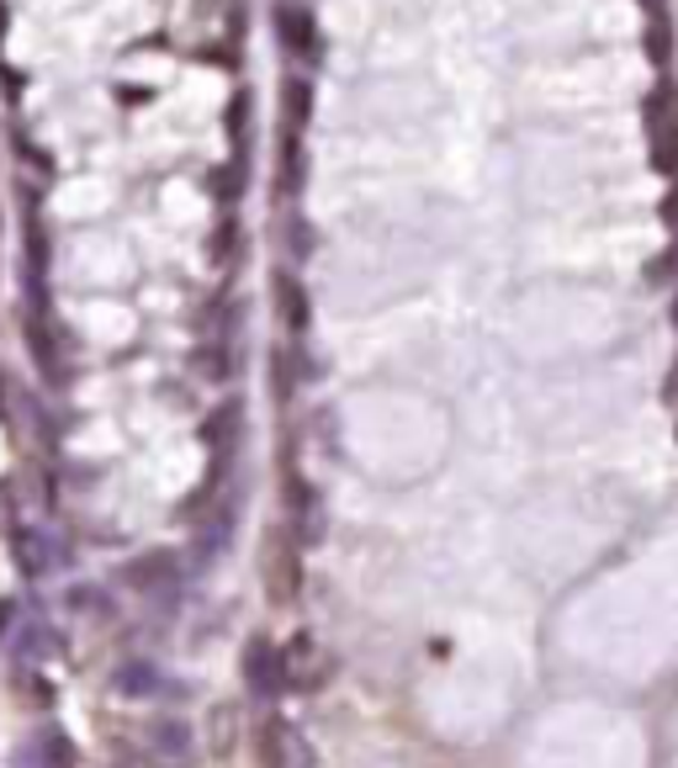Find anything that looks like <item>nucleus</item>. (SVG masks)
<instances>
[{"instance_id": "obj_1", "label": "nucleus", "mask_w": 678, "mask_h": 768, "mask_svg": "<svg viewBox=\"0 0 678 768\" xmlns=\"http://www.w3.org/2000/svg\"><path fill=\"white\" fill-rule=\"evenodd\" d=\"M260 578H266L270 604H297V593H302V541H297V531H270L266 535Z\"/></svg>"}, {"instance_id": "obj_2", "label": "nucleus", "mask_w": 678, "mask_h": 768, "mask_svg": "<svg viewBox=\"0 0 678 768\" xmlns=\"http://www.w3.org/2000/svg\"><path fill=\"white\" fill-rule=\"evenodd\" d=\"M329 674H334V652H329L313 631H297L292 642H287V652H281V683L313 694V689L329 683Z\"/></svg>"}, {"instance_id": "obj_3", "label": "nucleus", "mask_w": 678, "mask_h": 768, "mask_svg": "<svg viewBox=\"0 0 678 768\" xmlns=\"http://www.w3.org/2000/svg\"><path fill=\"white\" fill-rule=\"evenodd\" d=\"M642 118H647V159H652V170L678 176V107H674V90H668V86L652 90L647 107H642Z\"/></svg>"}, {"instance_id": "obj_4", "label": "nucleus", "mask_w": 678, "mask_h": 768, "mask_svg": "<svg viewBox=\"0 0 678 768\" xmlns=\"http://www.w3.org/2000/svg\"><path fill=\"white\" fill-rule=\"evenodd\" d=\"M276 32H281V48L292 54L297 64H313L324 59V32H319V22H313V11L308 5H292V0H281L276 5Z\"/></svg>"}, {"instance_id": "obj_5", "label": "nucleus", "mask_w": 678, "mask_h": 768, "mask_svg": "<svg viewBox=\"0 0 678 768\" xmlns=\"http://www.w3.org/2000/svg\"><path fill=\"white\" fill-rule=\"evenodd\" d=\"M238 668H244V683H249V694H255V700H276V694L287 689V683H281V652H276V642L260 636V631L244 642Z\"/></svg>"}, {"instance_id": "obj_6", "label": "nucleus", "mask_w": 678, "mask_h": 768, "mask_svg": "<svg viewBox=\"0 0 678 768\" xmlns=\"http://www.w3.org/2000/svg\"><path fill=\"white\" fill-rule=\"evenodd\" d=\"M27 350H32V360L43 366V377H48L54 387L69 382V366H64V329L48 319V308H43V313L32 308V313H27Z\"/></svg>"}, {"instance_id": "obj_7", "label": "nucleus", "mask_w": 678, "mask_h": 768, "mask_svg": "<svg viewBox=\"0 0 678 768\" xmlns=\"http://www.w3.org/2000/svg\"><path fill=\"white\" fill-rule=\"evenodd\" d=\"M238 435H244V403L238 398H229L223 409H212V419L202 424V445L212 450V477H223L229 472V461H234V450H238Z\"/></svg>"}, {"instance_id": "obj_8", "label": "nucleus", "mask_w": 678, "mask_h": 768, "mask_svg": "<svg viewBox=\"0 0 678 768\" xmlns=\"http://www.w3.org/2000/svg\"><path fill=\"white\" fill-rule=\"evenodd\" d=\"M249 747H255V764L276 768V764H292V742H287V721L276 710H260L255 726H249Z\"/></svg>"}, {"instance_id": "obj_9", "label": "nucleus", "mask_w": 678, "mask_h": 768, "mask_svg": "<svg viewBox=\"0 0 678 768\" xmlns=\"http://www.w3.org/2000/svg\"><path fill=\"white\" fill-rule=\"evenodd\" d=\"M122 589L133 593H154V589H170V578H176V561L170 552H138L133 561H122Z\"/></svg>"}, {"instance_id": "obj_10", "label": "nucleus", "mask_w": 678, "mask_h": 768, "mask_svg": "<svg viewBox=\"0 0 678 768\" xmlns=\"http://www.w3.org/2000/svg\"><path fill=\"white\" fill-rule=\"evenodd\" d=\"M270 292H276V313H281L287 334H297V340H302V334H308V319H313L302 281H297L292 270H276V276H270Z\"/></svg>"}, {"instance_id": "obj_11", "label": "nucleus", "mask_w": 678, "mask_h": 768, "mask_svg": "<svg viewBox=\"0 0 678 768\" xmlns=\"http://www.w3.org/2000/svg\"><path fill=\"white\" fill-rule=\"evenodd\" d=\"M308 118H313V80L292 75V80L281 86V127H287V133H302Z\"/></svg>"}, {"instance_id": "obj_12", "label": "nucleus", "mask_w": 678, "mask_h": 768, "mask_svg": "<svg viewBox=\"0 0 678 768\" xmlns=\"http://www.w3.org/2000/svg\"><path fill=\"white\" fill-rule=\"evenodd\" d=\"M234 742H238V715L229 705H218L207 715V753H212V764H229Z\"/></svg>"}, {"instance_id": "obj_13", "label": "nucleus", "mask_w": 678, "mask_h": 768, "mask_svg": "<svg viewBox=\"0 0 678 768\" xmlns=\"http://www.w3.org/2000/svg\"><path fill=\"white\" fill-rule=\"evenodd\" d=\"M43 546H48L43 535L16 531V567H22L27 578H43V572H48V552H43Z\"/></svg>"}, {"instance_id": "obj_14", "label": "nucleus", "mask_w": 678, "mask_h": 768, "mask_svg": "<svg viewBox=\"0 0 678 768\" xmlns=\"http://www.w3.org/2000/svg\"><path fill=\"white\" fill-rule=\"evenodd\" d=\"M159 689V674L148 668V663H127L118 674V694H133V700H144V694H154Z\"/></svg>"}, {"instance_id": "obj_15", "label": "nucleus", "mask_w": 678, "mask_h": 768, "mask_svg": "<svg viewBox=\"0 0 678 768\" xmlns=\"http://www.w3.org/2000/svg\"><path fill=\"white\" fill-rule=\"evenodd\" d=\"M197 371H202L207 382H229L234 377V355L223 350V345H212V350L197 355Z\"/></svg>"}, {"instance_id": "obj_16", "label": "nucleus", "mask_w": 678, "mask_h": 768, "mask_svg": "<svg viewBox=\"0 0 678 768\" xmlns=\"http://www.w3.org/2000/svg\"><path fill=\"white\" fill-rule=\"evenodd\" d=\"M238 186H244V170H238V165H223V170H212V176H207V191H212L223 208L238 197Z\"/></svg>"}, {"instance_id": "obj_17", "label": "nucleus", "mask_w": 678, "mask_h": 768, "mask_svg": "<svg viewBox=\"0 0 678 768\" xmlns=\"http://www.w3.org/2000/svg\"><path fill=\"white\" fill-rule=\"evenodd\" d=\"M234 255H238V229H234V218H223V223H218V234H212V260H218V266H229Z\"/></svg>"}, {"instance_id": "obj_18", "label": "nucleus", "mask_w": 678, "mask_h": 768, "mask_svg": "<svg viewBox=\"0 0 678 768\" xmlns=\"http://www.w3.org/2000/svg\"><path fill=\"white\" fill-rule=\"evenodd\" d=\"M37 753H43V764H75V742L59 737V732H43V737H37Z\"/></svg>"}, {"instance_id": "obj_19", "label": "nucleus", "mask_w": 678, "mask_h": 768, "mask_svg": "<svg viewBox=\"0 0 678 768\" xmlns=\"http://www.w3.org/2000/svg\"><path fill=\"white\" fill-rule=\"evenodd\" d=\"M668 48H674V43H668V11H663V16H652L647 22V59L663 64L668 59Z\"/></svg>"}, {"instance_id": "obj_20", "label": "nucleus", "mask_w": 678, "mask_h": 768, "mask_svg": "<svg viewBox=\"0 0 678 768\" xmlns=\"http://www.w3.org/2000/svg\"><path fill=\"white\" fill-rule=\"evenodd\" d=\"M313 244H319V238H313V229H308L302 218H287V249H292L297 260H308V255H313Z\"/></svg>"}, {"instance_id": "obj_21", "label": "nucleus", "mask_w": 678, "mask_h": 768, "mask_svg": "<svg viewBox=\"0 0 678 768\" xmlns=\"http://www.w3.org/2000/svg\"><path fill=\"white\" fill-rule=\"evenodd\" d=\"M16 689H22V694H27V700H32V705H37V710H43V705H54V689H48V683H43V679H32L27 668L16 674Z\"/></svg>"}, {"instance_id": "obj_22", "label": "nucleus", "mask_w": 678, "mask_h": 768, "mask_svg": "<svg viewBox=\"0 0 678 768\" xmlns=\"http://www.w3.org/2000/svg\"><path fill=\"white\" fill-rule=\"evenodd\" d=\"M27 255H32V266H48V234L37 223L27 229Z\"/></svg>"}, {"instance_id": "obj_23", "label": "nucleus", "mask_w": 678, "mask_h": 768, "mask_svg": "<svg viewBox=\"0 0 678 768\" xmlns=\"http://www.w3.org/2000/svg\"><path fill=\"white\" fill-rule=\"evenodd\" d=\"M244 118H249V96H234L229 101V133L234 138H244Z\"/></svg>"}, {"instance_id": "obj_24", "label": "nucleus", "mask_w": 678, "mask_h": 768, "mask_svg": "<svg viewBox=\"0 0 678 768\" xmlns=\"http://www.w3.org/2000/svg\"><path fill=\"white\" fill-rule=\"evenodd\" d=\"M154 737H159V747H170V753H180V747H186V732H180L176 721H159V732H154Z\"/></svg>"}, {"instance_id": "obj_25", "label": "nucleus", "mask_w": 678, "mask_h": 768, "mask_svg": "<svg viewBox=\"0 0 678 768\" xmlns=\"http://www.w3.org/2000/svg\"><path fill=\"white\" fill-rule=\"evenodd\" d=\"M663 223H668V229L678 234V186L668 191V197H663Z\"/></svg>"}, {"instance_id": "obj_26", "label": "nucleus", "mask_w": 678, "mask_h": 768, "mask_svg": "<svg viewBox=\"0 0 678 768\" xmlns=\"http://www.w3.org/2000/svg\"><path fill=\"white\" fill-rule=\"evenodd\" d=\"M11 621H16V604L5 599V604H0V636H11Z\"/></svg>"}, {"instance_id": "obj_27", "label": "nucleus", "mask_w": 678, "mask_h": 768, "mask_svg": "<svg viewBox=\"0 0 678 768\" xmlns=\"http://www.w3.org/2000/svg\"><path fill=\"white\" fill-rule=\"evenodd\" d=\"M5 409H11V377L0 371V419H5Z\"/></svg>"}, {"instance_id": "obj_28", "label": "nucleus", "mask_w": 678, "mask_h": 768, "mask_svg": "<svg viewBox=\"0 0 678 768\" xmlns=\"http://www.w3.org/2000/svg\"><path fill=\"white\" fill-rule=\"evenodd\" d=\"M642 11H647V16H663V11H668V0H642Z\"/></svg>"}, {"instance_id": "obj_29", "label": "nucleus", "mask_w": 678, "mask_h": 768, "mask_svg": "<svg viewBox=\"0 0 678 768\" xmlns=\"http://www.w3.org/2000/svg\"><path fill=\"white\" fill-rule=\"evenodd\" d=\"M674 319H678V302H674Z\"/></svg>"}]
</instances>
